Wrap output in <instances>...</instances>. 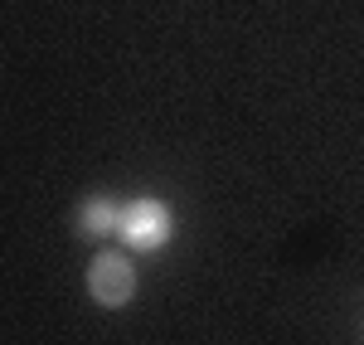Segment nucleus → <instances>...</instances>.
<instances>
[{"instance_id":"nucleus-1","label":"nucleus","mask_w":364,"mask_h":345,"mask_svg":"<svg viewBox=\"0 0 364 345\" xmlns=\"http://www.w3.org/2000/svg\"><path fill=\"white\" fill-rule=\"evenodd\" d=\"M170 233H175V214L166 200H132L117 214V238L132 253H161L170 243Z\"/></svg>"},{"instance_id":"nucleus-2","label":"nucleus","mask_w":364,"mask_h":345,"mask_svg":"<svg viewBox=\"0 0 364 345\" xmlns=\"http://www.w3.org/2000/svg\"><path fill=\"white\" fill-rule=\"evenodd\" d=\"M87 297L102 312H122L136 297V262L127 253H112V248L92 253V262H87Z\"/></svg>"},{"instance_id":"nucleus-3","label":"nucleus","mask_w":364,"mask_h":345,"mask_svg":"<svg viewBox=\"0 0 364 345\" xmlns=\"http://www.w3.org/2000/svg\"><path fill=\"white\" fill-rule=\"evenodd\" d=\"M117 214H122L117 200L87 195V200L78 204V214H73V224H78V233H87V238H107V233H117Z\"/></svg>"}]
</instances>
